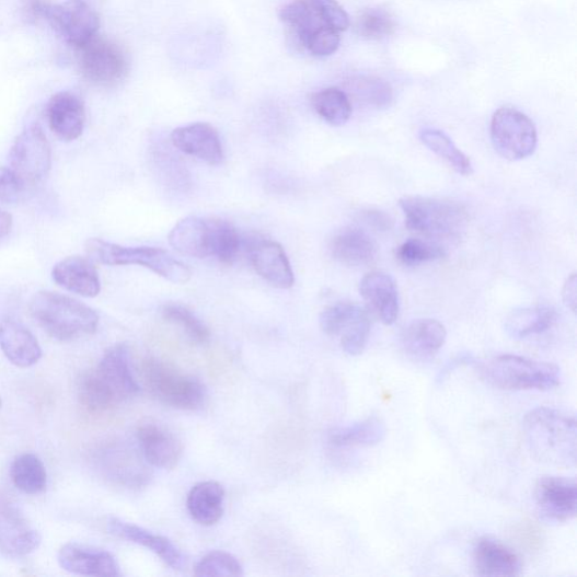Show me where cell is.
I'll use <instances>...</instances> for the list:
<instances>
[{"mask_svg": "<svg viewBox=\"0 0 577 577\" xmlns=\"http://www.w3.org/2000/svg\"><path fill=\"white\" fill-rule=\"evenodd\" d=\"M43 536L27 521L20 509L0 496V555L22 558L41 547Z\"/></svg>", "mask_w": 577, "mask_h": 577, "instance_id": "13", "label": "cell"}, {"mask_svg": "<svg viewBox=\"0 0 577 577\" xmlns=\"http://www.w3.org/2000/svg\"><path fill=\"white\" fill-rule=\"evenodd\" d=\"M50 130L62 141L79 139L84 131L86 112L83 101L73 93L60 92L47 106Z\"/></svg>", "mask_w": 577, "mask_h": 577, "instance_id": "19", "label": "cell"}, {"mask_svg": "<svg viewBox=\"0 0 577 577\" xmlns=\"http://www.w3.org/2000/svg\"><path fill=\"white\" fill-rule=\"evenodd\" d=\"M491 139L499 155L518 162L532 155L538 134L534 124L524 113L513 107H501L493 114Z\"/></svg>", "mask_w": 577, "mask_h": 577, "instance_id": "8", "label": "cell"}, {"mask_svg": "<svg viewBox=\"0 0 577 577\" xmlns=\"http://www.w3.org/2000/svg\"><path fill=\"white\" fill-rule=\"evenodd\" d=\"M362 219L372 228L380 230V232H388V230H390L393 224V221L389 215L378 210L365 211Z\"/></svg>", "mask_w": 577, "mask_h": 577, "instance_id": "47", "label": "cell"}, {"mask_svg": "<svg viewBox=\"0 0 577 577\" xmlns=\"http://www.w3.org/2000/svg\"><path fill=\"white\" fill-rule=\"evenodd\" d=\"M186 505L194 520L203 526H214L223 515L224 489L215 481L199 483L189 491Z\"/></svg>", "mask_w": 577, "mask_h": 577, "instance_id": "28", "label": "cell"}, {"mask_svg": "<svg viewBox=\"0 0 577 577\" xmlns=\"http://www.w3.org/2000/svg\"><path fill=\"white\" fill-rule=\"evenodd\" d=\"M25 10L33 19L44 18V13L50 5L48 0H24Z\"/></svg>", "mask_w": 577, "mask_h": 577, "instance_id": "49", "label": "cell"}, {"mask_svg": "<svg viewBox=\"0 0 577 577\" xmlns=\"http://www.w3.org/2000/svg\"><path fill=\"white\" fill-rule=\"evenodd\" d=\"M307 2L336 31H345L350 26L349 15L346 14L336 0H307Z\"/></svg>", "mask_w": 577, "mask_h": 577, "instance_id": "45", "label": "cell"}, {"mask_svg": "<svg viewBox=\"0 0 577 577\" xmlns=\"http://www.w3.org/2000/svg\"><path fill=\"white\" fill-rule=\"evenodd\" d=\"M473 561L480 576H518L523 567L521 557L512 549L491 535L476 542Z\"/></svg>", "mask_w": 577, "mask_h": 577, "instance_id": "21", "label": "cell"}, {"mask_svg": "<svg viewBox=\"0 0 577 577\" xmlns=\"http://www.w3.org/2000/svg\"><path fill=\"white\" fill-rule=\"evenodd\" d=\"M58 563L62 569L83 576H122L117 558L109 552L88 545L69 543L58 553Z\"/></svg>", "mask_w": 577, "mask_h": 577, "instance_id": "16", "label": "cell"}, {"mask_svg": "<svg viewBox=\"0 0 577 577\" xmlns=\"http://www.w3.org/2000/svg\"><path fill=\"white\" fill-rule=\"evenodd\" d=\"M85 251L92 261L108 266L139 265L175 285H185L192 273L187 265L157 247H125L101 239H90Z\"/></svg>", "mask_w": 577, "mask_h": 577, "instance_id": "7", "label": "cell"}, {"mask_svg": "<svg viewBox=\"0 0 577 577\" xmlns=\"http://www.w3.org/2000/svg\"><path fill=\"white\" fill-rule=\"evenodd\" d=\"M106 528L111 534L120 538V540L149 550L173 569H182L185 565V557L181 550L164 535L153 533L119 518H109Z\"/></svg>", "mask_w": 577, "mask_h": 577, "instance_id": "18", "label": "cell"}, {"mask_svg": "<svg viewBox=\"0 0 577 577\" xmlns=\"http://www.w3.org/2000/svg\"><path fill=\"white\" fill-rule=\"evenodd\" d=\"M11 478L18 489L30 495L42 494L48 486L46 466L34 453H23L15 458Z\"/></svg>", "mask_w": 577, "mask_h": 577, "instance_id": "31", "label": "cell"}, {"mask_svg": "<svg viewBox=\"0 0 577 577\" xmlns=\"http://www.w3.org/2000/svg\"><path fill=\"white\" fill-rule=\"evenodd\" d=\"M171 141L185 155L209 165H219L223 161L220 136L209 124L198 123L180 127L172 132Z\"/></svg>", "mask_w": 577, "mask_h": 577, "instance_id": "17", "label": "cell"}, {"mask_svg": "<svg viewBox=\"0 0 577 577\" xmlns=\"http://www.w3.org/2000/svg\"><path fill=\"white\" fill-rule=\"evenodd\" d=\"M197 576H243V566L236 557L226 552H211L197 564Z\"/></svg>", "mask_w": 577, "mask_h": 577, "instance_id": "39", "label": "cell"}, {"mask_svg": "<svg viewBox=\"0 0 577 577\" xmlns=\"http://www.w3.org/2000/svg\"><path fill=\"white\" fill-rule=\"evenodd\" d=\"M339 43L338 31L324 25L308 36L302 47L316 57H328L337 51Z\"/></svg>", "mask_w": 577, "mask_h": 577, "instance_id": "43", "label": "cell"}, {"mask_svg": "<svg viewBox=\"0 0 577 577\" xmlns=\"http://www.w3.org/2000/svg\"><path fill=\"white\" fill-rule=\"evenodd\" d=\"M81 51V69L91 83L112 88L125 80L129 62L125 51L118 45L94 37Z\"/></svg>", "mask_w": 577, "mask_h": 577, "instance_id": "10", "label": "cell"}, {"mask_svg": "<svg viewBox=\"0 0 577 577\" xmlns=\"http://www.w3.org/2000/svg\"><path fill=\"white\" fill-rule=\"evenodd\" d=\"M51 146L38 124L24 129L15 139L9 153L11 169L26 183L43 182L51 170Z\"/></svg>", "mask_w": 577, "mask_h": 577, "instance_id": "9", "label": "cell"}, {"mask_svg": "<svg viewBox=\"0 0 577 577\" xmlns=\"http://www.w3.org/2000/svg\"><path fill=\"white\" fill-rule=\"evenodd\" d=\"M211 257L222 264H233L242 246L239 230L226 220L211 218Z\"/></svg>", "mask_w": 577, "mask_h": 577, "instance_id": "35", "label": "cell"}, {"mask_svg": "<svg viewBox=\"0 0 577 577\" xmlns=\"http://www.w3.org/2000/svg\"><path fill=\"white\" fill-rule=\"evenodd\" d=\"M386 423L379 416L372 415L353 426L332 430L328 441L337 448L373 447L386 438Z\"/></svg>", "mask_w": 577, "mask_h": 577, "instance_id": "29", "label": "cell"}, {"mask_svg": "<svg viewBox=\"0 0 577 577\" xmlns=\"http://www.w3.org/2000/svg\"><path fill=\"white\" fill-rule=\"evenodd\" d=\"M280 20L291 30L300 46L308 36L324 25H328L321 14L307 0H296L280 12Z\"/></svg>", "mask_w": 577, "mask_h": 577, "instance_id": "33", "label": "cell"}, {"mask_svg": "<svg viewBox=\"0 0 577 577\" xmlns=\"http://www.w3.org/2000/svg\"><path fill=\"white\" fill-rule=\"evenodd\" d=\"M26 183L11 168L0 166V203H21L26 195Z\"/></svg>", "mask_w": 577, "mask_h": 577, "instance_id": "44", "label": "cell"}, {"mask_svg": "<svg viewBox=\"0 0 577 577\" xmlns=\"http://www.w3.org/2000/svg\"><path fill=\"white\" fill-rule=\"evenodd\" d=\"M332 256L348 266L370 264L377 256L374 241L356 227H346L333 238L330 245Z\"/></svg>", "mask_w": 577, "mask_h": 577, "instance_id": "27", "label": "cell"}, {"mask_svg": "<svg viewBox=\"0 0 577 577\" xmlns=\"http://www.w3.org/2000/svg\"><path fill=\"white\" fill-rule=\"evenodd\" d=\"M576 299H577V280L576 274L570 275L563 288V300L569 310L576 312Z\"/></svg>", "mask_w": 577, "mask_h": 577, "instance_id": "48", "label": "cell"}, {"mask_svg": "<svg viewBox=\"0 0 577 577\" xmlns=\"http://www.w3.org/2000/svg\"><path fill=\"white\" fill-rule=\"evenodd\" d=\"M140 374L149 394L168 406L198 411L206 403L207 392L199 379L158 358L145 359Z\"/></svg>", "mask_w": 577, "mask_h": 577, "instance_id": "6", "label": "cell"}, {"mask_svg": "<svg viewBox=\"0 0 577 577\" xmlns=\"http://www.w3.org/2000/svg\"><path fill=\"white\" fill-rule=\"evenodd\" d=\"M64 41L81 49L97 36L100 18L82 0H70L59 5L50 4L44 18Z\"/></svg>", "mask_w": 577, "mask_h": 577, "instance_id": "11", "label": "cell"}, {"mask_svg": "<svg viewBox=\"0 0 577 577\" xmlns=\"http://www.w3.org/2000/svg\"><path fill=\"white\" fill-rule=\"evenodd\" d=\"M400 207L412 232L435 240H454L464 232L469 212L458 203L430 197H404Z\"/></svg>", "mask_w": 577, "mask_h": 577, "instance_id": "4", "label": "cell"}, {"mask_svg": "<svg viewBox=\"0 0 577 577\" xmlns=\"http://www.w3.org/2000/svg\"><path fill=\"white\" fill-rule=\"evenodd\" d=\"M361 310V305L351 301H339L325 308L320 318L322 331L328 336H338L342 330Z\"/></svg>", "mask_w": 577, "mask_h": 577, "instance_id": "40", "label": "cell"}, {"mask_svg": "<svg viewBox=\"0 0 577 577\" xmlns=\"http://www.w3.org/2000/svg\"><path fill=\"white\" fill-rule=\"evenodd\" d=\"M371 331V321L368 311L361 308L359 313L346 325L341 334L342 350L351 357L363 354Z\"/></svg>", "mask_w": 577, "mask_h": 577, "instance_id": "37", "label": "cell"}, {"mask_svg": "<svg viewBox=\"0 0 577 577\" xmlns=\"http://www.w3.org/2000/svg\"><path fill=\"white\" fill-rule=\"evenodd\" d=\"M137 440L147 464L163 470H173L178 465L183 445L177 436L159 422H142L137 429Z\"/></svg>", "mask_w": 577, "mask_h": 577, "instance_id": "14", "label": "cell"}, {"mask_svg": "<svg viewBox=\"0 0 577 577\" xmlns=\"http://www.w3.org/2000/svg\"><path fill=\"white\" fill-rule=\"evenodd\" d=\"M359 291L369 310L384 325H393L400 316V295L394 279L383 273L366 275L359 285Z\"/></svg>", "mask_w": 577, "mask_h": 577, "instance_id": "20", "label": "cell"}, {"mask_svg": "<svg viewBox=\"0 0 577 577\" xmlns=\"http://www.w3.org/2000/svg\"><path fill=\"white\" fill-rule=\"evenodd\" d=\"M557 314L547 305L521 308L512 312L506 321V331L517 341L545 333L556 322Z\"/></svg>", "mask_w": 577, "mask_h": 577, "instance_id": "30", "label": "cell"}, {"mask_svg": "<svg viewBox=\"0 0 577 577\" xmlns=\"http://www.w3.org/2000/svg\"><path fill=\"white\" fill-rule=\"evenodd\" d=\"M447 330L431 319L416 320L409 323L402 333L404 351L412 358L425 360L436 356L445 345Z\"/></svg>", "mask_w": 577, "mask_h": 577, "instance_id": "26", "label": "cell"}, {"mask_svg": "<svg viewBox=\"0 0 577 577\" xmlns=\"http://www.w3.org/2000/svg\"><path fill=\"white\" fill-rule=\"evenodd\" d=\"M0 349L19 368L33 367L43 358L42 346L32 332L11 319L0 322Z\"/></svg>", "mask_w": 577, "mask_h": 577, "instance_id": "24", "label": "cell"}, {"mask_svg": "<svg viewBox=\"0 0 577 577\" xmlns=\"http://www.w3.org/2000/svg\"><path fill=\"white\" fill-rule=\"evenodd\" d=\"M523 436L533 457L542 463L573 468L577 459L576 417L565 411L538 407L526 414Z\"/></svg>", "mask_w": 577, "mask_h": 577, "instance_id": "2", "label": "cell"}, {"mask_svg": "<svg viewBox=\"0 0 577 577\" xmlns=\"http://www.w3.org/2000/svg\"><path fill=\"white\" fill-rule=\"evenodd\" d=\"M475 363H477V360L474 358V356L470 354L458 355L441 368L437 377V382L442 383L450 376V373L460 367L472 366Z\"/></svg>", "mask_w": 577, "mask_h": 577, "instance_id": "46", "label": "cell"}, {"mask_svg": "<svg viewBox=\"0 0 577 577\" xmlns=\"http://www.w3.org/2000/svg\"><path fill=\"white\" fill-rule=\"evenodd\" d=\"M13 229V217L10 212L0 209V241L7 239Z\"/></svg>", "mask_w": 577, "mask_h": 577, "instance_id": "50", "label": "cell"}, {"mask_svg": "<svg viewBox=\"0 0 577 577\" xmlns=\"http://www.w3.org/2000/svg\"><path fill=\"white\" fill-rule=\"evenodd\" d=\"M538 515L551 523H564L576 517L577 486L574 478L543 476L534 487Z\"/></svg>", "mask_w": 577, "mask_h": 577, "instance_id": "12", "label": "cell"}, {"mask_svg": "<svg viewBox=\"0 0 577 577\" xmlns=\"http://www.w3.org/2000/svg\"><path fill=\"white\" fill-rule=\"evenodd\" d=\"M2 407H3V401L2 399H0V409H2Z\"/></svg>", "mask_w": 577, "mask_h": 577, "instance_id": "51", "label": "cell"}, {"mask_svg": "<svg viewBox=\"0 0 577 577\" xmlns=\"http://www.w3.org/2000/svg\"><path fill=\"white\" fill-rule=\"evenodd\" d=\"M54 281L65 290L94 298L101 292V280L91 258L73 255L58 262L53 268Z\"/></svg>", "mask_w": 577, "mask_h": 577, "instance_id": "23", "label": "cell"}, {"mask_svg": "<svg viewBox=\"0 0 577 577\" xmlns=\"http://www.w3.org/2000/svg\"><path fill=\"white\" fill-rule=\"evenodd\" d=\"M396 28V22L390 13L380 9L366 11L359 20L360 34L371 41L392 35Z\"/></svg>", "mask_w": 577, "mask_h": 577, "instance_id": "41", "label": "cell"}, {"mask_svg": "<svg viewBox=\"0 0 577 577\" xmlns=\"http://www.w3.org/2000/svg\"><path fill=\"white\" fill-rule=\"evenodd\" d=\"M445 250L436 243L408 240L396 252L397 259L406 266H417L446 257Z\"/></svg>", "mask_w": 577, "mask_h": 577, "instance_id": "38", "label": "cell"}, {"mask_svg": "<svg viewBox=\"0 0 577 577\" xmlns=\"http://www.w3.org/2000/svg\"><path fill=\"white\" fill-rule=\"evenodd\" d=\"M482 377L504 391H551L561 382V369L549 362L515 355L496 356L480 365Z\"/></svg>", "mask_w": 577, "mask_h": 577, "instance_id": "5", "label": "cell"}, {"mask_svg": "<svg viewBox=\"0 0 577 577\" xmlns=\"http://www.w3.org/2000/svg\"><path fill=\"white\" fill-rule=\"evenodd\" d=\"M139 391L126 344L112 346L99 365L81 378L79 386L81 403L94 414L108 412L126 403Z\"/></svg>", "mask_w": 577, "mask_h": 577, "instance_id": "1", "label": "cell"}, {"mask_svg": "<svg viewBox=\"0 0 577 577\" xmlns=\"http://www.w3.org/2000/svg\"><path fill=\"white\" fill-rule=\"evenodd\" d=\"M312 103L320 117L331 126H343L351 118L350 99L336 88L318 92L313 95Z\"/></svg>", "mask_w": 577, "mask_h": 577, "instance_id": "34", "label": "cell"}, {"mask_svg": "<svg viewBox=\"0 0 577 577\" xmlns=\"http://www.w3.org/2000/svg\"><path fill=\"white\" fill-rule=\"evenodd\" d=\"M35 323L50 337L72 342L96 333L100 318L90 305L54 291H38L30 301Z\"/></svg>", "mask_w": 577, "mask_h": 577, "instance_id": "3", "label": "cell"}, {"mask_svg": "<svg viewBox=\"0 0 577 577\" xmlns=\"http://www.w3.org/2000/svg\"><path fill=\"white\" fill-rule=\"evenodd\" d=\"M162 316L188 336L191 341L205 344L210 339V331L194 313L178 303H168L162 308Z\"/></svg>", "mask_w": 577, "mask_h": 577, "instance_id": "36", "label": "cell"}, {"mask_svg": "<svg viewBox=\"0 0 577 577\" xmlns=\"http://www.w3.org/2000/svg\"><path fill=\"white\" fill-rule=\"evenodd\" d=\"M354 90L363 102L379 108L390 105L393 100L390 85L371 77H361L354 82Z\"/></svg>", "mask_w": 577, "mask_h": 577, "instance_id": "42", "label": "cell"}, {"mask_svg": "<svg viewBox=\"0 0 577 577\" xmlns=\"http://www.w3.org/2000/svg\"><path fill=\"white\" fill-rule=\"evenodd\" d=\"M101 461L106 476L128 488H142L151 478L146 459L132 447L119 443L109 447L104 450Z\"/></svg>", "mask_w": 577, "mask_h": 577, "instance_id": "15", "label": "cell"}, {"mask_svg": "<svg viewBox=\"0 0 577 577\" xmlns=\"http://www.w3.org/2000/svg\"><path fill=\"white\" fill-rule=\"evenodd\" d=\"M419 139L423 145L447 162L458 174L471 176L474 173L471 159L443 131L438 129H423L419 132Z\"/></svg>", "mask_w": 577, "mask_h": 577, "instance_id": "32", "label": "cell"}, {"mask_svg": "<svg viewBox=\"0 0 577 577\" xmlns=\"http://www.w3.org/2000/svg\"><path fill=\"white\" fill-rule=\"evenodd\" d=\"M211 218L189 216L171 230L169 242L182 255L197 258L211 257Z\"/></svg>", "mask_w": 577, "mask_h": 577, "instance_id": "25", "label": "cell"}, {"mask_svg": "<svg viewBox=\"0 0 577 577\" xmlns=\"http://www.w3.org/2000/svg\"><path fill=\"white\" fill-rule=\"evenodd\" d=\"M251 263L256 274L279 289H290L295 275L284 247L274 241H259L252 246Z\"/></svg>", "mask_w": 577, "mask_h": 577, "instance_id": "22", "label": "cell"}]
</instances>
